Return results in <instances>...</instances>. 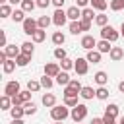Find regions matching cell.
I'll list each match as a JSON object with an SVG mask.
<instances>
[{
    "mask_svg": "<svg viewBox=\"0 0 124 124\" xmlns=\"http://www.w3.org/2000/svg\"><path fill=\"white\" fill-rule=\"evenodd\" d=\"M35 8H37V2H33V0H23V2H21V10H23L25 14L33 12Z\"/></svg>",
    "mask_w": 124,
    "mask_h": 124,
    "instance_id": "f1b7e54d",
    "label": "cell"
},
{
    "mask_svg": "<svg viewBox=\"0 0 124 124\" xmlns=\"http://www.w3.org/2000/svg\"><path fill=\"white\" fill-rule=\"evenodd\" d=\"M29 62H31V56H27V54H19V56L16 58V64H17L19 68H25Z\"/></svg>",
    "mask_w": 124,
    "mask_h": 124,
    "instance_id": "4dcf8cb0",
    "label": "cell"
},
{
    "mask_svg": "<svg viewBox=\"0 0 124 124\" xmlns=\"http://www.w3.org/2000/svg\"><path fill=\"white\" fill-rule=\"evenodd\" d=\"M33 52H35V45H33V43H29V41H25V43H21V54H27V56H33Z\"/></svg>",
    "mask_w": 124,
    "mask_h": 124,
    "instance_id": "44dd1931",
    "label": "cell"
},
{
    "mask_svg": "<svg viewBox=\"0 0 124 124\" xmlns=\"http://www.w3.org/2000/svg\"><path fill=\"white\" fill-rule=\"evenodd\" d=\"M50 41H52V45L62 46V45L66 43V35H64L62 31H54V33H52V37H50Z\"/></svg>",
    "mask_w": 124,
    "mask_h": 124,
    "instance_id": "5bb4252c",
    "label": "cell"
},
{
    "mask_svg": "<svg viewBox=\"0 0 124 124\" xmlns=\"http://www.w3.org/2000/svg\"><path fill=\"white\" fill-rule=\"evenodd\" d=\"M78 124H81V122H78Z\"/></svg>",
    "mask_w": 124,
    "mask_h": 124,
    "instance_id": "be15d7a7",
    "label": "cell"
},
{
    "mask_svg": "<svg viewBox=\"0 0 124 124\" xmlns=\"http://www.w3.org/2000/svg\"><path fill=\"white\" fill-rule=\"evenodd\" d=\"M95 97H97L99 101H107V99H108V89H107V87H97V89H95Z\"/></svg>",
    "mask_w": 124,
    "mask_h": 124,
    "instance_id": "83f0119b",
    "label": "cell"
},
{
    "mask_svg": "<svg viewBox=\"0 0 124 124\" xmlns=\"http://www.w3.org/2000/svg\"><path fill=\"white\" fill-rule=\"evenodd\" d=\"M120 37H124V21H122V25H120Z\"/></svg>",
    "mask_w": 124,
    "mask_h": 124,
    "instance_id": "680465c9",
    "label": "cell"
},
{
    "mask_svg": "<svg viewBox=\"0 0 124 124\" xmlns=\"http://www.w3.org/2000/svg\"><path fill=\"white\" fill-rule=\"evenodd\" d=\"M66 21H68V14H66L62 8L54 10V14H52V23H54L56 27H64Z\"/></svg>",
    "mask_w": 124,
    "mask_h": 124,
    "instance_id": "5b68a950",
    "label": "cell"
},
{
    "mask_svg": "<svg viewBox=\"0 0 124 124\" xmlns=\"http://www.w3.org/2000/svg\"><path fill=\"white\" fill-rule=\"evenodd\" d=\"M68 85H70L72 89H76V91H81V87H83V85L79 83V79H72V81H70Z\"/></svg>",
    "mask_w": 124,
    "mask_h": 124,
    "instance_id": "f6af8a7d",
    "label": "cell"
},
{
    "mask_svg": "<svg viewBox=\"0 0 124 124\" xmlns=\"http://www.w3.org/2000/svg\"><path fill=\"white\" fill-rule=\"evenodd\" d=\"M4 52H6V56L8 58H17L19 54H21V46H16V45H8L6 48H4Z\"/></svg>",
    "mask_w": 124,
    "mask_h": 124,
    "instance_id": "8fae6325",
    "label": "cell"
},
{
    "mask_svg": "<svg viewBox=\"0 0 124 124\" xmlns=\"http://www.w3.org/2000/svg\"><path fill=\"white\" fill-rule=\"evenodd\" d=\"M37 23H39V29H45V31H46V27L52 23V17H48V16H41V17L37 19Z\"/></svg>",
    "mask_w": 124,
    "mask_h": 124,
    "instance_id": "4316f807",
    "label": "cell"
},
{
    "mask_svg": "<svg viewBox=\"0 0 124 124\" xmlns=\"http://www.w3.org/2000/svg\"><path fill=\"white\" fill-rule=\"evenodd\" d=\"M74 70H76L78 76H85V74L89 72V62H87V58H78Z\"/></svg>",
    "mask_w": 124,
    "mask_h": 124,
    "instance_id": "9c48e42d",
    "label": "cell"
},
{
    "mask_svg": "<svg viewBox=\"0 0 124 124\" xmlns=\"http://www.w3.org/2000/svg\"><path fill=\"white\" fill-rule=\"evenodd\" d=\"M79 27H81V33H83V31H89V29H91V21H87V19H79Z\"/></svg>",
    "mask_w": 124,
    "mask_h": 124,
    "instance_id": "ee69618b",
    "label": "cell"
},
{
    "mask_svg": "<svg viewBox=\"0 0 124 124\" xmlns=\"http://www.w3.org/2000/svg\"><path fill=\"white\" fill-rule=\"evenodd\" d=\"M66 14H68V19H72V21H79L81 19V10L78 6H70L66 10Z\"/></svg>",
    "mask_w": 124,
    "mask_h": 124,
    "instance_id": "30bf717a",
    "label": "cell"
},
{
    "mask_svg": "<svg viewBox=\"0 0 124 124\" xmlns=\"http://www.w3.org/2000/svg\"><path fill=\"white\" fill-rule=\"evenodd\" d=\"M0 2H2V4H6V2H8V0H0Z\"/></svg>",
    "mask_w": 124,
    "mask_h": 124,
    "instance_id": "94428289",
    "label": "cell"
},
{
    "mask_svg": "<svg viewBox=\"0 0 124 124\" xmlns=\"http://www.w3.org/2000/svg\"><path fill=\"white\" fill-rule=\"evenodd\" d=\"M85 58H87L89 64H99V62H101V52H99L97 48H95V50H87V56H85Z\"/></svg>",
    "mask_w": 124,
    "mask_h": 124,
    "instance_id": "2e32d148",
    "label": "cell"
},
{
    "mask_svg": "<svg viewBox=\"0 0 124 124\" xmlns=\"http://www.w3.org/2000/svg\"><path fill=\"white\" fill-rule=\"evenodd\" d=\"M108 6L112 12H120V10H124V0H110Z\"/></svg>",
    "mask_w": 124,
    "mask_h": 124,
    "instance_id": "d590c367",
    "label": "cell"
},
{
    "mask_svg": "<svg viewBox=\"0 0 124 124\" xmlns=\"http://www.w3.org/2000/svg\"><path fill=\"white\" fill-rule=\"evenodd\" d=\"M12 124H25L21 118H12Z\"/></svg>",
    "mask_w": 124,
    "mask_h": 124,
    "instance_id": "11a10c76",
    "label": "cell"
},
{
    "mask_svg": "<svg viewBox=\"0 0 124 124\" xmlns=\"http://www.w3.org/2000/svg\"><path fill=\"white\" fill-rule=\"evenodd\" d=\"M60 72H62L60 62H46V64H45V76H48V78H56Z\"/></svg>",
    "mask_w": 124,
    "mask_h": 124,
    "instance_id": "52a82bcc",
    "label": "cell"
},
{
    "mask_svg": "<svg viewBox=\"0 0 124 124\" xmlns=\"http://www.w3.org/2000/svg\"><path fill=\"white\" fill-rule=\"evenodd\" d=\"M85 116H87V107H85L83 103H79L78 107H74V108L70 110V118H72L76 124H78V122H81Z\"/></svg>",
    "mask_w": 124,
    "mask_h": 124,
    "instance_id": "3957f363",
    "label": "cell"
},
{
    "mask_svg": "<svg viewBox=\"0 0 124 124\" xmlns=\"http://www.w3.org/2000/svg\"><path fill=\"white\" fill-rule=\"evenodd\" d=\"M95 17H97V14H95V10H93V8H83V10H81V19L95 21Z\"/></svg>",
    "mask_w": 124,
    "mask_h": 124,
    "instance_id": "d6986e66",
    "label": "cell"
},
{
    "mask_svg": "<svg viewBox=\"0 0 124 124\" xmlns=\"http://www.w3.org/2000/svg\"><path fill=\"white\" fill-rule=\"evenodd\" d=\"M45 39H46V31H45V29H37V31L33 33V37H31L33 43H43Z\"/></svg>",
    "mask_w": 124,
    "mask_h": 124,
    "instance_id": "cb8c5ba5",
    "label": "cell"
},
{
    "mask_svg": "<svg viewBox=\"0 0 124 124\" xmlns=\"http://www.w3.org/2000/svg\"><path fill=\"white\" fill-rule=\"evenodd\" d=\"M41 85H43L45 89H50V87L54 85V81H52V78H48V76H43V78H41Z\"/></svg>",
    "mask_w": 124,
    "mask_h": 124,
    "instance_id": "f35d334b",
    "label": "cell"
},
{
    "mask_svg": "<svg viewBox=\"0 0 124 124\" xmlns=\"http://www.w3.org/2000/svg\"><path fill=\"white\" fill-rule=\"evenodd\" d=\"M95 23H97L99 27H105V25H108V16H105L103 12H101V14H97V17H95Z\"/></svg>",
    "mask_w": 124,
    "mask_h": 124,
    "instance_id": "836d02e7",
    "label": "cell"
},
{
    "mask_svg": "<svg viewBox=\"0 0 124 124\" xmlns=\"http://www.w3.org/2000/svg\"><path fill=\"white\" fill-rule=\"evenodd\" d=\"M103 124H116V120H114V116L105 114V116H103Z\"/></svg>",
    "mask_w": 124,
    "mask_h": 124,
    "instance_id": "f907efd6",
    "label": "cell"
},
{
    "mask_svg": "<svg viewBox=\"0 0 124 124\" xmlns=\"http://www.w3.org/2000/svg\"><path fill=\"white\" fill-rule=\"evenodd\" d=\"M19 97L23 99V103H27V101H31V91H29V89H25V91H21V93H19Z\"/></svg>",
    "mask_w": 124,
    "mask_h": 124,
    "instance_id": "7dc6e473",
    "label": "cell"
},
{
    "mask_svg": "<svg viewBox=\"0 0 124 124\" xmlns=\"http://www.w3.org/2000/svg\"><path fill=\"white\" fill-rule=\"evenodd\" d=\"M70 33H72V35H79V33H81L79 21H72V23H70Z\"/></svg>",
    "mask_w": 124,
    "mask_h": 124,
    "instance_id": "b9f144b4",
    "label": "cell"
},
{
    "mask_svg": "<svg viewBox=\"0 0 124 124\" xmlns=\"http://www.w3.org/2000/svg\"><path fill=\"white\" fill-rule=\"evenodd\" d=\"M41 103H43L45 107H48V108L56 107V97H54V93H45L43 99H41Z\"/></svg>",
    "mask_w": 124,
    "mask_h": 124,
    "instance_id": "9a60e30c",
    "label": "cell"
},
{
    "mask_svg": "<svg viewBox=\"0 0 124 124\" xmlns=\"http://www.w3.org/2000/svg\"><path fill=\"white\" fill-rule=\"evenodd\" d=\"M0 46H2V50L8 46V41H6V31H0Z\"/></svg>",
    "mask_w": 124,
    "mask_h": 124,
    "instance_id": "bcb514c9",
    "label": "cell"
},
{
    "mask_svg": "<svg viewBox=\"0 0 124 124\" xmlns=\"http://www.w3.org/2000/svg\"><path fill=\"white\" fill-rule=\"evenodd\" d=\"M68 116H70V108L66 105H56V107L50 108V118L54 122H64Z\"/></svg>",
    "mask_w": 124,
    "mask_h": 124,
    "instance_id": "6da1fadb",
    "label": "cell"
},
{
    "mask_svg": "<svg viewBox=\"0 0 124 124\" xmlns=\"http://www.w3.org/2000/svg\"><path fill=\"white\" fill-rule=\"evenodd\" d=\"M19 93H21V87H19V81H17V79H12V81H8V83L4 85V95L16 97V95H19Z\"/></svg>",
    "mask_w": 124,
    "mask_h": 124,
    "instance_id": "277c9868",
    "label": "cell"
},
{
    "mask_svg": "<svg viewBox=\"0 0 124 124\" xmlns=\"http://www.w3.org/2000/svg\"><path fill=\"white\" fill-rule=\"evenodd\" d=\"M107 6H108V2H107V0H91V8H93V10H97V12H105V10H107Z\"/></svg>",
    "mask_w": 124,
    "mask_h": 124,
    "instance_id": "603a6c76",
    "label": "cell"
},
{
    "mask_svg": "<svg viewBox=\"0 0 124 124\" xmlns=\"http://www.w3.org/2000/svg\"><path fill=\"white\" fill-rule=\"evenodd\" d=\"M93 79H95V83H97L99 87H105V85H107V81H108V74H107V72H103V70H99V72L93 76Z\"/></svg>",
    "mask_w": 124,
    "mask_h": 124,
    "instance_id": "4fadbf2b",
    "label": "cell"
},
{
    "mask_svg": "<svg viewBox=\"0 0 124 124\" xmlns=\"http://www.w3.org/2000/svg\"><path fill=\"white\" fill-rule=\"evenodd\" d=\"M14 105H12V97H8V95H2L0 97V108L2 110H10Z\"/></svg>",
    "mask_w": 124,
    "mask_h": 124,
    "instance_id": "d4e9b609",
    "label": "cell"
},
{
    "mask_svg": "<svg viewBox=\"0 0 124 124\" xmlns=\"http://www.w3.org/2000/svg\"><path fill=\"white\" fill-rule=\"evenodd\" d=\"M54 81H56L58 85H64V87H66V85H68V83L72 81V78L68 76V72H64V70H62V72H60V74H58V76L54 78Z\"/></svg>",
    "mask_w": 124,
    "mask_h": 124,
    "instance_id": "e0dca14e",
    "label": "cell"
},
{
    "mask_svg": "<svg viewBox=\"0 0 124 124\" xmlns=\"http://www.w3.org/2000/svg\"><path fill=\"white\" fill-rule=\"evenodd\" d=\"M79 97H81V99H85V101H89V99H93V97H95V89H93V87H89V85H83V87H81V91H79Z\"/></svg>",
    "mask_w": 124,
    "mask_h": 124,
    "instance_id": "ac0fdd59",
    "label": "cell"
},
{
    "mask_svg": "<svg viewBox=\"0 0 124 124\" xmlns=\"http://www.w3.org/2000/svg\"><path fill=\"white\" fill-rule=\"evenodd\" d=\"M12 14H14V10H12L10 4H2L0 6V17H12Z\"/></svg>",
    "mask_w": 124,
    "mask_h": 124,
    "instance_id": "f546056e",
    "label": "cell"
},
{
    "mask_svg": "<svg viewBox=\"0 0 124 124\" xmlns=\"http://www.w3.org/2000/svg\"><path fill=\"white\" fill-rule=\"evenodd\" d=\"M62 95H64V97H79V91H76V89H72L70 85H66Z\"/></svg>",
    "mask_w": 124,
    "mask_h": 124,
    "instance_id": "60d3db41",
    "label": "cell"
},
{
    "mask_svg": "<svg viewBox=\"0 0 124 124\" xmlns=\"http://www.w3.org/2000/svg\"><path fill=\"white\" fill-rule=\"evenodd\" d=\"M12 19H14L16 23H23L27 17H25V12H23V10H14V14H12Z\"/></svg>",
    "mask_w": 124,
    "mask_h": 124,
    "instance_id": "484cf974",
    "label": "cell"
},
{
    "mask_svg": "<svg viewBox=\"0 0 124 124\" xmlns=\"http://www.w3.org/2000/svg\"><path fill=\"white\" fill-rule=\"evenodd\" d=\"M79 45H81V48H85V50H95V48H97V39H95L93 35H83Z\"/></svg>",
    "mask_w": 124,
    "mask_h": 124,
    "instance_id": "ba28073f",
    "label": "cell"
},
{
    "mask_svg": "<svg viewBox=\"0 0 124 124\" xmlns=\"http://www.w3.org/2000/svg\"><path fill=\"white\" fill-rule=\"evenodd\" d=\"M21 27H23V33L25 35H31L33 37V33L39 29V23H37V19H33L31 16H27V19L21 23Z\"/></svg>",
    "mask_w": 124,
    "mask_h": 124,
    "instance_id": "8992f818",
    "label": "cell"
},
{
    "mask_svg": "<svg viewBox=\"0 0 124 124\" xmlns=\"http://www.w3.org/2000/svg\"><path fill=\"white\" fill-rule=\"evenodd\" d=\"M23 110H25V114H35L37 112V105L33 103V101H27V103H23Z\"/></svg>",
    "mask_w": 124,
    "mask_h": 124,
    "instance_id": "1f68e13d",
    "label": "cell"
},
{
    "mask_svg": "<svg viewBox=\"0 0 124 124\" xmlns=\"http://www.w3.org/2000/svg\"><path fill=\"white\" fill-rule=\"evenodd\" d=\"M64 2H66V0H52V6H56V10H58V8L64 6Z\"/></svg>",
    "mask_w": 124,
    "mask_h": 124,
    "instance_id": "f5cc1de1",
    "label": "cell"
},
{
    "mask_svg": "<svg viewBox=\"0 0 124 124\" xmlns=\"http://www.w3.org/2000/svg\"><path fill=\"white\" fill-rule=\"evenodd\" d=\"M41 87H43L41 81H35V79H29V81H27V89H29V91H39Z\"/></svg>",
    "mask_w": 124,
    "mask_h": 124,
    "instance_id": "ab89813d",
    "label": "cell"
},
{
    "mask_svg": "<svg viewBox=\"0 0 124 124\" xmlns=\"http://www.w3.org/2000/svg\"><path fill=\"white\" fill-rule=\"evenodd\" d=\"M118 89H120V93H124V81H120V83H118Z\"/></svg>",
    "mask_w": 124,
    "mask_h": 124,
    "instance_id": "6f0895ef",
    "label": "cell"
},
{
    "mask_svg": "<svg viewBox=\"0 0 124 124\" xmlns=\"http://www.w3.org/2000/svg\"><path fill=\"white\" fill-rule=\"evenodd\" d=\"M8 2H10V6H16V4H21L23 0H8Z\"/></svg>",
    "mask_w": 124,
    "mask_h": 124,
    "instance_id": "9f6ffc18",
    "label": "cell"
},
{
    "mask_svg": "<svg viewBox=\"0 0 124 124\" xmlns=\"http://www.w3.org/2000/svg\"><path fill=\"white\" fill-rule=\"evenodd\" d=\"M87 4H91V0H76L78 8H87Z\"/></svg>",
    "mask_w": 124,
    "mask_h": 124,
    "instance_id": "816d5d0a",
    "label": "cell"
},
{
    "mask_svg": "<svg viewBox=\"0 0 124 124\" xmlns=\"http://www.w3.org/2000/svg\"><path fill=\"white\" fill-rule=\"evenodd\" d=\"M37 2V8H48L52 4V0H35Z\"/></svg>",
    "mask_w": 124,
    "mask_h": 124,
    "instance_id": "681fc988",
    "label": "cell"
},
{
    "mask_svg": "<svg viewBox=\"0 0 124 124\" xmlns=\"http://www.w3.org/2000/svg\"><path fill=\"white\" fill-rule=\"evenodd\" d=\"M64 105H66L68 108H74V107H78L79 103H78V97H64Z\"/></svg>",
    "mask_w": 124,
    "mask_h": 124,
    "instance_id": "74e56055",
    "label": "cell"
},
{
    "mask_svg": "<svg viewBox=\"0 0 124 124\" xmlns=\"http://www.w3.org/2000/svg\"><path fill=\"white\" fill-rule=\"evenodd\" d=\"M12 105H14V107H23V99H21L19 95L12 97Z\"/></svg>",
    "mask_w": 124,
    "mask_h": 124,
    "instance_id": "c3c4849f",
    "label": "cell"
},
{
    "mask_svg": "<svg viewBox=\"0 0 124 124\" xmlns=\"http://www.w3.org/2000/svg\"><path fill=\"white\" fill-rule=\"evenodd\" d=\"M54 58H58V60L68 58V56H66V50H64L62 46H56V48H54Z\"/></svg>",
    "mask_w": 124,
    "mask_h": 124,
    "instance_id": "7bdbcfd3",
    "label": "cell"
},
{
    "mask_svg": "<svg viewBox=\"0 0 124 124\" xmlns=\"http://www.w3.org/2000/svg\"><path fill=\"white\" fill-rule=\"evenodd\" d=\"M74 66H76V60H70V58H64V60H60V68H62L64 72L72 70Z\"/></svg>",
    "mask_w": 124,
    "mask_h": 124,
    "instance_id": "e575fe53",
    "label": "cell"
},
{
    "mask_svg": "<svg viewBox=\"0 0 124 124\" xmlns=\"http://www.w3.org/2000/svg\"><path fill=\"white\" fill-rule=\"evenodd\" d=\"M118 124H124V116H122V118H120V122H118Z\"/></svg>",
    "mask_w": 124,
    "mask_h": 124,
    "instance_id": "91938a15",
    "label": "cell"
},
{
    "mask_svg": "<svg viewBox=\"0 0 124 124\" xmlns=\"http://www.w3.org/2000/svg\"><path fill=\"white\" fill-rule=\"evenodd\" d=\"M16 66H17L16 60H14V58H8V60L2 64V70H4V74H12V72L16 70Z\"/></svg>",
    "mask_w": 124,
    "mask_h": 124,
    "instance_id": "7402d4cb",
    "label": "cell"
},
{
    "mask_svg": "<svg viewBox=\"0 0 124 124\" xmlns=\"http://www.w3.org/2000/svg\"><path fill=\"white\" fill-rule=\"evenodd\" d=\"M10 114H12V118H23L25 116V110H23V107H12L10 108Z\"/></svg>",
    "mask_w": 124,
    "mask_h": 124,
    "instance_id": "d6a6232c",
    "label": "cell"
},
{
    "mask_svg": "<svg viewBox=\"0 0 124 124\" xmlns=\"http://www.w3.org/2000/svg\"><path fill=\"white\" fill-rule=\"evenodd\" d=\"M54 124H64V122H54Z\"/></svg>",
    "mask_w": 124,
    "mask_h": 124,
    "instance_id": "6125c7cd",
    "label": "cell"
},
{
    "mask_svg": "<svg viewBox=\"0 0 124 124\" xmlns=\"http://www.w3.org/2000/svg\"><path fill=\"white\" fill-rule=\"evenodd\" d=\"M108 56H110L112 62H120L124 58V48L122 46H112V50L108 52Z\"/></svg>",
    "mask_w": 124,
    "mask_h": 124,
    "instance_id": "7c38bea8",
    "label": "cell"
},
{
    "mask_svg": "<svg viewBox=\"0 0 124 124\" xmlns=\"http://www.w3.org/2000/svg\"><path fill=\"white\" fill-rule=\"evenodd\" d=\"M105 114H110V116L116 118V114H118V105H116V103H110V105L105 108Z\"/></svg>",
    "mask_w": 124,
    "mask_h": 124,
    "instance_id": "8d00e7d4",
    "label": "cell"
},
{
    "mask_svg": "<svg viewBox=\"0 0 124 124\" xmlns=\"http://www.w3.org/2000/svg\"><path fill=\"white\" fill-rule=\"evenodd\" d=\"M89 124H103V118H97V116H95V118H91Z\"/></svg>",
    "mask_w": 124,
    "mask_h": 124,
    "instance_id": "db71d44e",
    "label": "cell"
},
{
    "mask_svg": "<svg viewBox=\"0 0 124 124\" xmlns=\"http://www.w3.org/2000/svg\"><path fill=\"white\" fill-rule=\"evenodd\" d=\"M101 39H105V41H108V43H116V41L120 39V33H118L112 25H105V27H101Z\"/></svg>",
    "mask_w": 124,
    "mask_h": 124,
    "instance_id": "7a4b0ae2",
    "label": "cell"
},
{
    "mask_svg": "<svg viewBox=\"0 0 124 124\" xmlns=\"http://www.w3.org/2000/svg\"><path fill=\"white\" fill-rule=\"evenodd\" d=\"M97 50H99L101 54H105V52H110V50H112V46H110V43H108V41L101 39V41H97Z\"/></svg>",
    "mask_w": 124,
    "mask_h": 124,
    "instance_id": "ffe728a7",
    "label": "cell"
}]
</instances>
